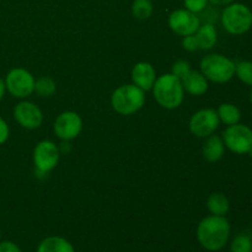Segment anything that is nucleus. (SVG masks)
Segmentation results:
<instances>
[{"label":"nucleus","mask_w":252,"mask_h":252,"mask_svg":"<svg viewBox=\"0 0 252 252\" xmlns=\"http://www.w3.org/2000/svg\"><path fill=\"white\" fill-rule=\"evenodd\" d=\"M230 238V223L225 217L209 216L202 219L197 226V240L206 250H221Z\"/></svg>","instance_id":"f257e3e1"},{"label":"nucleus","mask_w":252,"mask_h":252,"mask_svg":"<svg viewBox=\"0 0 252 252\" xmlns=\"http://www.w3.org/2000/svg\"><path fill=\"white\" fill-rule=\"evenodd\" d=\"M152 90L155 101L166 110L180 107L184 101L185 90L181 80L171 73L158 76Z\"/></svg>","instance_id":"f03ea898"},{"label":"nucleus","mask_w":252,"mask_h":252,"mask_svg":"<svg viewBox=\"0 0 252 252\" xmlns=\"http://www.w3.org/2000/svg\"><path fill=\"white\" fill-rule=\"evenodd\" d=\"M145 103L144 91L134 84H126L113 91L111 106L117 113L123 116L134 115Z\"/></svg>","instance_id":"7ed1b4c3"},{"label":"nucleus","mask_w":252,"mask_h":252,"mask_svg":"<svg viewBox=\"0 0 252 252\" xmlns=\"http://www.w3.org/2000/svg\"><path fill=\"white\" fill-rule=\"evenodd\" d=\"M201 73L207 80L216 84H225L235 75V63L219 53L208 54L199 63Z\"/></svg>","instance_id":"20e7f679"},{"label":"nucleus","mask_w":252,"mask_h":252,"mask_svg":"<svg viewBox=\"0 0 252 252\" xmlns=\"http://www.w3.org/2000/svg\"><path fill=\"white\" fill-rule=\"evenodd\" d=\"M220 21L230 34H244L252 27V10L243 2L234 1L224 6Z\"/></svg>","instance_id":"39448f33"},{"label":"nucleus","mask_w":252,"mask_h":252,"mask_svg":"<svg viewBox=\"0 0 252 252\" xmlns=\"http://www.w3.org/2000/svg\"><path fill=\"white\" fill-rule=\"evenodd\" d=\"M224 145L234 154H249L252 149V129L243 123L228 126L223 132Z\"/></svg>","instance_id":"423d86ee"},{"label":"nucleus","mask_w":252,"mask_h":252,"mask_svg":"<svg viewBox=\"0 0 252 252\" xmlns=\"http://www.w3.org/2000/svg\"><path fill=\"white\" fill-rule=\"evenodd\" d=\"M34 78L24 68H14L5 78V88L16 98H26L34 93Z\"/></svg>","instance_id":"0eeeda50"},{"label":"nucleus","mask_w":252,"mask_h":252,"mask_svg":"<svg viewBox=\"0 0 252 252\" xmlns=\"http://www.w3.org/2000/svg\"><path fill=\"white\" fill-rule=\"evenodd\" d=\"M220 121H219L218 113L213 108H203L197 111L192 117L189 118V132L197 138H207L214 134L218 129Z\"/></svg>","instance_id":"6e6552de"},{"label":"nucleus","mask_w":252,"mask_h":252,"mask_svg":"<svg viewBox=\"0 0 252 252\" xmlns=\"http://www.w3.org/2000/svg\"><path fill=\"white\" fill-rule=\"evenodd\" d=\"M61 150L52 140H42L33 149V164L38 174H47L58 165Z\"/></svg>","instance_id":"1a4fd4ad"},{"label":"nucleus","mask_w":252,"mask_h":252,"mask_svg":"<svg viewBox=\"0 0 252 252\" xmlns=\"http://www.w3.org/2000/svg\"><path fill=\"white\" fill-rule=\"evenodd\" d=\"M54 133L59 139L69 142L75 139L83 129V120L73 111H65L56 118L53 125Z\"/></svg>","instance_id":"9d476101"},{"label":"nucleus","mask_w":252,"mask_h":252,"mask_svg":"<svg viewBox=\"0 0 252 252\" xmlns=\"http://www.w3.org/2000/svg\"><path fill=\"white\" fill-rule=\"evenodd\" d=\"M201 20L197 14L186 9H177L169 15V27L179 36L193 34L198 30Z\"/></svg>","instance_id":"9b49d317"},{"label":"nucleus","mask_w":252,"mask_h":252,"mask_svg":"<svg viewBox=\"0 0 252 252\" xmlns=\"http://www.w3.org/2000/svg\"><path fill=\"white\" fill-rule=\"evenodd\" d=\"M14 118L26 129H36L43 122V113L41 108L31 101H21L14 108Z\"/></svg>","instance_id":"f8f14e48"},{"label":"nucleus","mask_w":252,"mask_h":252,"mask_svg":"<svg viewBox=\"0 0 252 252\" xmlns=\"http://www.w3.org/2000/svg\"><path fill=\"white\" fill-rule=\"evenodd\" d=\"M130 78L135 86L142 89L143 91H149L154 86L158 76L152 64L148 62H139L133 66L132 71H130Z\"/></svg>","instance_id":"ddd939ff"},{"label":"nucleus","mask_w":252,"mask_h":252,"mask_svg":"<svg viewBox=\"0 0 252 252\" xmlns=\"http://www.w3.org/2000/svg\"><path fill=\"white\" fill-rule=\"evenodd\" d=\"M184 90L193 96H201L208 90V80L206 76L197 70H191L181 80Z\"/></svg>","instance_id":"4468645a"},{"label":"nucleus","mask_w":252,"mask_h":252,"mask_svg":"<svg viewBox=\"0 0 252 252\" xmlns=\"http://www.w3.org/2000/svg\"><path fill=\"white\" fill-rule=\"evenodd\" d=\"M224 152H225V145H224L223 138L216 134H212L206 138V142L202 148V154L207 161H219L224 157Z\"/></svg>","instance_id":"2eb2a0df"},{"label":"nucleus","mask_w":252,"mask_h":252,"mask_svg":"<svg viewBox=\"0 0 252 252\" xmlns=\"http://www.w3.org/2000/svg\"><path fill=\"white\" fill-rule=\"evenodd\" d=\"M194 36H196L197 43H198V48L202 51L212 49L218 41L217 30L211 22H204L203 25H199L198 30L194 32Z\"/></svg>","instance_id":"dca6fc26"},{"label":"nucleus","mask_w":252,"mask_h":252,"mask_svg":"<svg viewBox=\"0 0 252 252\" xmlns=\"http://www.w3.org/2000/svg\"><path fill=\"white\" fill-rule=\"evenodd\" d=\"M36 252H75L74 246L62 236H48L37 246Z\"/></svg>","instance_id":"f3484780"},{"label":"nucleus","mask_w":252,"mask_h":252,"mask_svg":"<svg viewBox=\"0 0 252 252\" xmlns=\"http://www.w3.org/2000/svg\"><path fill=\"white\" fill-rule=\"evenodd\" d=\"M207 208L213 216L225 217L230 209V202L225 194L220 192H214L207 199Z\"/></svg>","instance_id":"a211bd4d"},{"label":"nucleus","mask_w":252,"mask_h":252,"mask_svg":"<svg viewBox=\"0 0 252 252\" xmlns=\"http://www.w3.org/2000/svg\"><path fill=\"white\" fill-rule=\"evenodd\" d=\"M219 121L225 126H233L240 122L241 120V111L239 110L238 106L230 102H224L217 110Z\"/></svg>","instance_id":"6ab92c4d"},{"label":"nucleus","mask_w":252,"mask_h":252,"mask_svg":"<svg viewBox=\"0 0 252 252\" xmlns=\"http://www.w3.org/2000/svg\"><path fill=\"white\" fill-rule=\"evenodd\" d=\"M154 6L152 0H134L132 4V15L138 20H148L153 15Z\"/></svg>","instance_id":"aec40b11"},{"label":"nucleus","mask_w":252,"mask_h":252,"mask_svg":"<svg viewBox=\"0 0 252 252\" xmlns=\"http://www.w3.org/2000/svg\"><path fill=\"white\" fill-rule=\"evenodd\" d=\"M57 90L56 81L48 76H42L38 80L34 81V93L38 94L42 97H51Z\"/></svg>","instance_id":"412c9836"},{"label":"nucleus","mask_w":252,"mask_h":252,"mask_svg":"<svg viewBox=\"0 0 252 252\" xmlns=\"http://www.w3.org/2000/svg\"><path fill=\"white\" fill-rule=\"evenodd\" d=\"M235 75L241 83L252 88V62L241 61L235 63Z\"/></svg>","instance_id":"4be33fe9"},{"label":"nucleus","mask_w":252,"mask_h":252,"mask_svg":"<svg viewBox=\"0 0 252 252\" xmlns=\"http://www.w3.org/2000/svg\"><path fill=\"white\" fill-rule=\"evenodd\" d=\"M231 252H252V238L248 234H239L230 244Z\"/></svg>","instance_id":"5701e85b"},{"label":"nucleus","mask_w":252,"mask_h":252,"mask_svg":"<svg viewBox=\"0 0 252 252\" xmlns=\"http://www.w3.org/2000/svg\"><path fill=\"white\" fill-rule=\"evenodd\" d=\"M191 70L192 69H191V65H189V62L177 61L176 63H174V65H172L171 74L172 75L176 76V78H179L180 80H182V79H184L185 76H186Z\"/></svg>","instance_id":"b1692460"},{"label":"nucleus","mask_w":252,"mask_h":252,"mask_svg":"<svg viewBox=\"0 0 252 252\" xmlns=\"http://www.w3.org/2000/svg\"><path fill=\"white\" fill-rule=\"evenodd\" d=\"M208 0H184L185 9L193 14H201L207 9Z\"/></svg>","instance_id":"393cba45"},{"label":"nucleus","mask_w":252,"mask_h":252,"mask_svg":"<svg viewBox=\"0 0 252 252\" xmlns=\"http://www.w3.org/2000/svg\"><path fill=\"white\" fill-rule=\"evenodd\" d=\"M182 47L189 52L198 51L199 49L198 43H197V39H196V36H194V33L184 37V39H182Z\"/></svg>","instance_id":"a878e982"},{"label":"nucleus","mask_w":252,"mask_h":252,"mask_svg":"<svg viewBox=\"0 0 252 252\" xmlns=\"http://www.w3.org/2000/svg\"><path fill=\"white\" fill-rule=\"evenodd\" d=\"M0 252H22L12 241H0Z\"/></svg>","instance_id":"bb28decb"},{"label":"nucleus","mask_w":252,"mask_h":252,"mask_svg":"<svg viewBox=\"0 0 252 252\" xmlns=\"http://www.w3.org/2000/svg\"><path fill=\"white\" fill-rule=\"evenodd\" d=\"M9 126H7V123L0 117V145L4 144V143L6 142L7 138H9Z\"/></svg>","instance_id":"cd10ccee"},{"label":"nucleus","mask_w":252,"mask_h":252,"mask_svg":"<svg viewBox=\"0 0 252 252\" xmlns=\"http://www.w3.org/2000/svg\"><path fill=\"white\" fill-rule=\"evenodd\" d=\"M211 4L213 5H217V6H226V5L231 4V2H234L235 0H208Z\"/></svg>","instance_id":"c85d7f7f"},{"label":"nucleus","mask_w":252,"mask_h":252,"mask_svg":"<svg viewBox=\"0 0 252 252\" xmlns=\"http://www.w3.org/2000/svg\"><path fill=\"white\" fill-rule=\"evenodd\" d=\"M6 91V88H5V81L2 79H0V101L4 97V94Z\"/></svg>","instance_id":"c756f323"},{"label":"nucleus","mask_w":252,"mask_h":252,"mask_svg":"<svg viewBox=\"0 0 252 252\" xmlns=\"http://www.w3.org/2000/svg\"><path fill=\"white\" fill-rule=\"evenodd\" d=\"M250 102L252 103V89H251V93H250Z\"/></svg>","instance_id":"7c9ffc66"},{"label":"nucleus","mask_w":252,"mask_h":252,"mask_svg":"<svg viewBox=\"0 0 252 252\" xmlns=\"http://www.w3.org/2000/svg\"><path fill=\"white\" fill-rule=\"evenodd\" d=\"M249 155H250V157L252 158V149L250 150V152H249Z\"/></svg>","instance_id":"2f4dec72"},{"label":"nucleus","mask_w":252,"mask_h":252,"mask_svg":"<svg viewBox=\"0 0 252 252\" xmlns=\"http://www.w3.org/2000/svg\"><path fill=\"white\" fill-rule=\"evenodd\" d=\"M0 241H1V234H0Z\"/></svg>","instance_id":"473e14b6"},{"label":"nucleus","mask_w":252,"mask_h":252,"mask_svg":"<svg viewBox=\"0 0 252 252\" xmlns=\"http://www.w3.org/2000/svg\"><path fill=\"white\" fill-rule=\"evenodd\" d=\"M251 238H252V231H251Z\"/></svg>","instance_id":"72a5a7b5"}]
</instances>
